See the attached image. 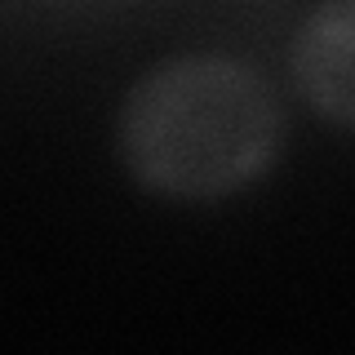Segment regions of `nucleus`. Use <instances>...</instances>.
Listing matches in <instances>:
<instances>
[{"label": "nucleus", "mask_w": 355, "mask_h": 355, "mask_svg": "<svg viewBox=\"0 0 355 355\" xmlns=\"http://www.w3.org/2000/svg\"><path fill=\"white\" fill-rule=\"evenodd\" d=\"M284 151V103L236 53H169L116 107V155L142 191L214 205L271 173Z\"/></svg>", "instance_id": "nucleus-1"}, {"label": "nucleus", "mask_w": 355, "mask_h": 355, "mask_svg": "<svg viewBox=\"0 0 355 355\" xmlns=\"http://www.w3.org/2000/svg\"><path fill=\"white\" fill-rule=\"evenodd\" d=\"M288 76L320 120L355 133V0H320L297 22Z\"/></svg>", "instance_id": "nucleus-2"}]
</instances>
